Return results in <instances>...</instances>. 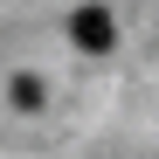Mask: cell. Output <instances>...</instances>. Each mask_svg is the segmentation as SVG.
Wrapping results in <instances>:
<instances>
[{"mask_svg":"<svg viewBox=\"0 0 159 159\" xmlns=\"http://www.w3.org/2000/svg\"><path fill=\"white\" fill-rule=\"evenodd\" d=\"M69 42L83 48V56H104V48L118 42V21L104 14V7H76V14H69Z\"/></svg>","mask_w":159,"mask_h":159,"instance_id":"6da1fadb","label":"cell"},{"mask_svg":"<svg viewBox=\"0 0 159 159\" xmlns=\"http://www.w3.org/2000/svg\"><path fill=\"white\" fill-rule=\"evenodd\" d=\"M14 104H21V111H35V104H42V83H35V76H21V83H14Z\"/></svg>","mask_w":159,"mask_h":159,"instance_id":"7a4b0ae2","label":"cell"}]
</instances>
